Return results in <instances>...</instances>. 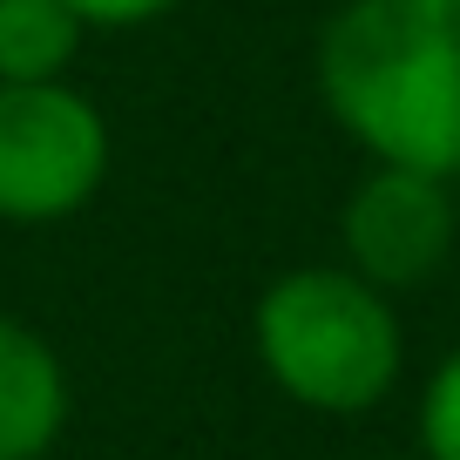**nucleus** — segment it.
<instances>
[{
  "label": "nucleus",
  "mask_w": 460,
  "mask_h": 460,
  "mask_svg": "<svg viewBox=\"0 0 460 460\" xmlns=\"http://www.w3.org/2000/svg\"><path fill=\"white\" fill-rule=\"evenodd\" d=\"M339 237H345V271H359L373 291L427 285L447 264L454 237H460L454 183L373 163V170L359 176V190L345 197Z\"/></svg>",
  "instance_id": "20e7f679"
},
{
  "label": "nucleus",
  "mask_w": 460,
  "mask_h": 460,
  "mask_svg": "<svg viewBox=\"0 0 460 460\" xmlns=\"http://www.w3.org/2000/svg\"><path fill=\"white\" fill-rule=\"evenodd\" d=\"M312 68L373 163L460 183V0H339Z\"/></svg>",
  "instance_id": "f257e3e1"
},
{
  "label": "nucleus",
  "mask_w": 460,
  "mask_h": 460,
  "mask_svg": "<svg viewBox=\"0 0 460 460\" xmlns=\"http://www.w3.org/2000/svg\"><path fill=\"white\" fill-rule=\"evenodd\" d=\"M82 21L68 0H0V88L21 82H61L82 55Z\"/></svg>",
  "instance_id": "423d86ee"
},
{
  "label": "nucleus",
  "mask_w": 460,
  "mask_h": 460,
  "mask_svg": "<svg viewBox=\"0 0 460 460\" xmlns=\"http://www.w3.org/2000/svg\"><path fill=\"white\" fill-rule=\"evenodd\" d=\"M68 427V373L34 325L0 312V460H41Z\"/></svg>",
  "instance_id": "39448f33"
},
{
  "label": "nucleus",
  "mask_w": 460,
  "mask_h": 460,
  "mask_svg": "<svg viewBox=\"0 0 460 460\" xmlns=\"http://www.w3.org/2000/svg\"><path fill=\"white\" fill-rule=\"evenodd\" d=\"M393 460H420V454H393Z\"/></svg>",
  "instance_id": "1a4fd4ad"
},
{
  "label": "nucleus",
  "mask_w": 460,
  "mask_h": 460,
  "mask_svg": "<svg viewBox=\"0 0 460 460\" xmlns=\"http://www.w3.org/2000/svg\"><path fill=\"white\" fill-rule=\"evenodd\" d=\"M170 7H183V0H68V14L82 28H149Z\"/></svg>",
  "instance_id": "6e6552de"
},
{
  "label": "nucleus",
  "mask_w": 460,
  "mask_h": 460,
  "mask_svg": "<svg viewBox=\"0 0 460 460\" xmlns=\"http://www.w3.org/2000/svg\"><path fill=\"white\" fill-rule=\"evenodd\" d=\"M109 156V122L82 88H0V224H61L88 210Z\"/></svg>",
  "instance_id": "7ed1b4c3"
},
{
  "label": "nucleus",
  "mask_w": 460,
  "mask_h": 460,
  "mask_svg": "<svg viewBox=\"0 0 460 460\" xmlns=\"http://www.w3.org/2000/svg\"><path fill=\"white\" fill-rule=\"evenodd\" d=\"M420 460H460V345L420 393Z\"/></svg>",
  "instance_id": "0eeeda50"
},
{
  "label": "nucleus",
  "mask_w": 460,
  "mask_h": 460,
  "mask_svg": "<svg viewBox=\"0 0 460 460\" xmlns=\"http://www.w3.org/2000/svg\"><path fill=\"white\" fill-rule=\"evenodd\" d=\"M251 345L271 386L312 413H373L406 359L386 291H373L345 264H305L264 285Z\"/></svg>",
  "instance_id": "f03ea898"
}]
</instances>
